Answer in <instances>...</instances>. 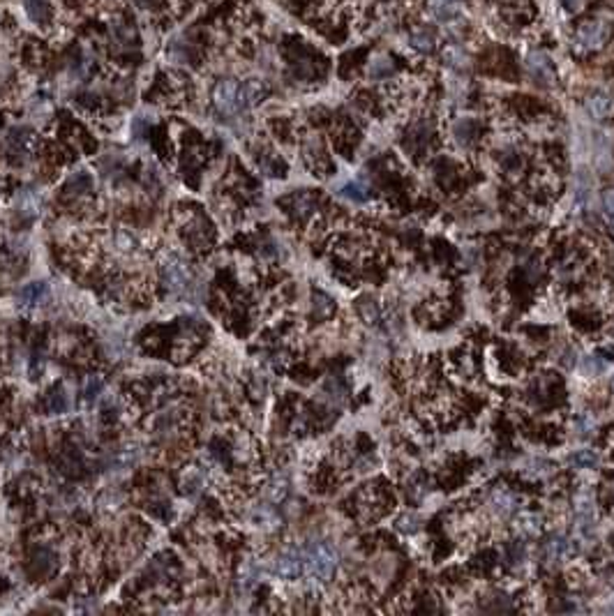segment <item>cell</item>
Here are the masks:
<instances>
[{"label":"cell","mask_w":614,"mask_h":616,"mask_svg":"<svg viewBox=\"0 0 614 616\" xmlns=\"http://www.w3.org/2000/svg\"><path fill=\"white\" fill-rule=\"evenodd\" d=\"M303 554V573L314 582H328L335 575L337 568V552L328 542H312L307 545Z\"/></svg>","instance_id":"1"},{"label":"cell","mask_w":614,"mask_h":616,"mask_svg":"<svg viewBox=\"0 0 614 616\" xmlns=\"http://www.w3.org/2000/svg\"><path fill=\"white\" fill-rule=\"evenodd\" d=\"M596 494L589 487H577L573 494V515H575V529L584 538H591L596 533Z\"/></svg>","instance_id":"2"},{"label":"cell","mask_w":614,"mask_h":616,"mask_svg":"<svg viewBox=\"0 0 614 616\" xmlns=\"http://www.w3.org/2000/svg\"><path fill=\"white\" fill-rule=\"evenodd\" d=\"M522 496L508 485H497L487 492V510L497 519H511L520 513Z\"/></svg>","instance_id":"3"},{"label":"cell","mask_w":614,"mask_h":616,"mask_svg":"<svg viewBox=\"0 0 614 616\" xmlns=\"http://www.w3.org/2000/svg\"><path fill=\"white\" fill-rule=\"evenodd\" d=\"M575 554V540L568 538L564 533H550L540 545V561L545 563L548 568L559 566L566 559H570Z\"/></svg>","instance_id":"4"},{"label":"cell","mask_w":614,"mask_h":616,"mask_svg":"<svg viewBox=\"0 0 614 616\" xmlns=\"http://www.w3.org/2000/svg\"><path fill=\"white\" fill-rule=\"evenodd\" d=\"M210 98H213L215 109L219 113H226V116L243 109L241 107V83L236 81V79H219V81L213 86Z\"/></svg>","instance_id":"5"},{"label":"cell","mask_w":614,"mask_h":616,"mask_svg":"<svg viewBox=\"0 0 614 616\" xmlns=\"http://www.w3.org/2000/svg\"><path fill=\"white\" fill-rule=\"evenodd\" d=\"M577 44L584 51H598L605 47V42L610 40V23L603 19H593L586 21L577 28Z\"/></svg>","instance_id":"6"},{"label":"cell","mask_w":614,"mask_h":616,"mask_svg":"<svg viewBox=\"0 0 614 616\" xmlns=\"http://www.w3.org/2000/svg\"><path fill=\"white\" fill-rule=\"evenodd\" d=\"M526 72L531 74V79L540 86H552L555 83V67H552V63L548 60L545 54H538V51H533V54L526 56Z\"/></svg>","instance_id":"7"},{"label":"cell","mask_w":614,"mask_h":616,"mask_svg":"<svg viewBox=\"0 0 614 616\" xmlns=\"http://www.w3.org/2000/svg\"><path fill=\"white\" fill-rule=\"evenodd\" d=\"M275 573L279 577L294 579L303 573V554L301 550H286L284 554H279L275 561Z\"/></svg>","instance_id":"8"},{"label":"cell","mask_w":614,"mask_h":616,"mask_svg":"<svg viewBox=\"0 0 614 616\" xmlns=\"http://www.w3.org/2000/svg\"><path fill=\"white\" fill-rule=\"evenodd\" d=\"M515 529L522 538H540L543 533V517L538 513H531V510H524V513H517L515 517Z\"/></svg>","instance_id":"9"},{"label":"cell","mask_w":614,"mask_h":616,"mask_svg":"<svg viewBox=\"0 0 614 616\" xmlns=\"http://www.w3.org/2000/svg\"><path fill=\"white\" fill-rule=\"evenodd\" d=\"M381 494H379V489H376L374 485H370V487H365L361 494H358V510H361V515L363 517H367V519H372V517H376L381 513Z\"/></svg>","instance_id":"10"},{"label":"cell","mask_w":614,"mask_h":616,"mask_svg":"<svg viewBox=\"0 0 614 616\" xmlns=\"http://www.w3.org/2000/svg\"><path fill=\"white\" fill-rule=\"evenodd\" d=\"M586 111H589V116L596 118V120H605L612 113V98L605 93H593L586 98L584 102Z\"/></svg>","instance_id":"11"},{"label":"cell","mask_w":614,"mask_h":616,"mask_svg":"<svg viewBox=\"0 0 614 616\" xmlns=\"http://www.w3.org/2000/svg\"><path fill=\"white\" fill-rule=\"evenodd\" d=\"M568 464L573 466V469H580V471H591L596 469V466L601 464V457L596 451H591V448H577V451H573L568 455Z\"/></svg>","instance_id":"12"},{"label":"cell","mask_w":614,"mask_h":616,"mask_svg":"<svg viewBox=\"0 0 614 616\" xmlns=\"http://www.w3.org/2000/svg\"><path fill=\"white\" fill-rule=\"evenodd\" d=\"M164 275H166V281H169V286H173V289H187L190 286V272H187V268H185V263H180V261H169L164 266Z\"/></svg>","instance_id":"13"},{"label":"cell","mask_w":614,"mask_h":616,"mask_svg":"<svg viewBox=\"0 0 614 616\" xmlns=\"http://www.w3.org/2000/svg\"><path fill=\"white\" fill-rule=\"evenodd\" d=\"M529 561V550H526V542L522 540H513L506 545V566H511L515 570H520L526 566Z\"/></svg>","instance_id":"14"},{"label":"cell","mask_w":614,"mask_h":616,"mask_svg":"<svg viewBox=\"0 0 614 616\" xmlns=\"http://www.w3.org/2000/svg\"><path fill=\"white\" fill-rule=\"evenodd\" d=\"M263 95H266V86L257 81V79H252L248 83H241V107L243 109L254 107V104L263 100Z\"/></svg>","instance_id":"15"},{"label":"cell","mask_w":614,"mask_h":616,"mask_svg":"<svg viewBox=\"0 0 614 616\" xmlns=\"http://www.w3.org/2000/svg\"><path fill=\"white\" fill-rule=\"evenodd\" d=\"M429 12H432L439 21H453L458 19L460 5L455 0H429Z\"/></svg>","instance_id":"16"},{"label":"cell","mask_w":614,"mask_h":616,"mask_svg":"<svg viewBox=\"0 0 614 616\" xmlns=\"http://www.w3.org/2000/svg\"><path fill=\"white\" fill-rule=\"evenodd\" d=\"M598 429V420H596L591 413H577L573 420V434L577 438H591Z\"/></svg>","instance_id":"17"},{"label":"cell","mask_w":614,"mask_h":616,"mask_svg":"<svg viewBox=\"0 0 614 616\" xmlns=\"http://www.w3.org/2000/svg\"><path fill=\"white\" fill-rule=\"evenodd\" d=\"M340 194L354 201V204H363V201L370 199V187H367L365 180H349L344 187L340 190Z\"/></svg>","instance_id":"18"},{"label":"cell","mask_w":614,"mask_h":616,"mask_svg":"<svg viewBox=\"0 0 614 616\" xmlns=\"http://www.w3.org/2000/svg\"><path fill=\"white\" fill-rule=\"evenodd\" d=\"M25 12L37 23H47L51 19V7L47 0H28V3H25Z\"/></svg>","instance_id":"19"},{"label":"cell","mask_w":614,"mask_h":616,"mask_svg":"<svg viewBox=\"0 0 614 616\" xmlns=\"http://www.w3.org/2000/svg\"><path fill=\"white\" fill-rule=\"evenodd\" d=\"M358 314H361V319L365 323H379L381 319V310L379 305H376V301H372V298H363L361 303H358Z\"/></svg>","instance_id":"20"},{"label":"cell","mask_w":614,"mask_h":616,"mask_svg":"<svg viewBox=\"0 0 614 616\" xmlns=\"http://www.w3.org/2000/svg\"><path fill=\"white\" fill-rule=\"evenodd\" d=\"M395 529H398L400 533H405V535H414L420 529V517L416 513L400 515L398 522H395Z\"/></svg>","instance_id":"21"},{"label":"cell","mask_w":614,"mask_h":616,"mask_svg":"<svg viewBox=\"0 0 614 616\" xmlns=\"http://www.w3.org/2000/svg\"><path fill=\"white\" fill-rule=\"evenodd\" d=\"M411 47L418 49L420 54H429L434 49V35L429 30H416L411 35Z\"/></svg>","instance_id":"22"},{"label":"cell","mask_w":614,"mask_h":616,"mask_svg":"<svg viewBox=\"0 0 614 616\" xmlns=\"http://www.w3.org/2000/svg\"><path fill=\"white\" fill-rule=\"evenodd\" d=\"M582 372L586 374V376H601L605 369H608V363H605L603 358H598V356H586V358H582Z\"/></svg>","instance_id":"23"},{"label":"cell","mask_w":614,"mask_h":616,"mask_svg":"<svg viewBox=\"0 0 614 616\" xmlns=\"http://www.w3.org/2000/svg\"><path fill=\"white\" fill-rule=\"evenodd\" d=\"M370 74L374 79H383V76L393 74V60L388 56H376L370 63Z\"/></svg>","instance_id":"24"},{"label":"cell","mask_w":614,"mask_h":616,"mask_svg":"<svg viewBox=\"0 0 614 616\" xmlns=\"http://www.w3.org/2000/svg\"><path fill=\"white\" fill-rule=\"evenodd\" d=\"M444 60L451 67H458V69L467 67V56H464V51L460 47H448V49H446L444 51Z\"/></svg>","instance_id":"25"},{"label":"cell","mask_w":614,"mask_h":616,"mask_svg":"<svg viewBox=\"0 0 614 616\" xmlns=\"http://www.w3.org/2000/svg\"><path fill=\"white\" fill-rule=\"evenodd\" d=\"M294 210H296V215H298V217L310 215L312 210H314V199H312V197H307V194L296 197V199H294Z\"/></svg>","instance_id":"26"},{"label":"cell","mask_w":614,"mask_h":616,"mask_svg":"<svg viewBox=\"0 0 614 616\" xmlns=\"http://www.w3.org/2000/svg\"><path fill=\"white\" fill-rule=\"evenodd\" d=\"M314 312H317L319 316H328L332 312L330 298H326V296H317V298H314Z\"/></svg>","instance_id":"27"},{"label":"cell","mask_w":614,"mask_h":616,"mask_svg":"<svg viewBox=\"0 0 614 616\" xmlns=\"http://www.w3.org/2000/svg\"><path fill=\"white\" fill-rule=\"evenodd\" d=\"M603 208H605V213L614 219V187L608 190V192H603Z\"/></svg>","instance_id":"28"},{"label":"cell","mask_w":614,"mask_h":616,"mask_svg":"<svg viewBox=\"0 0 614 616\" xmlns=\"http://www.w3.org/2000/svg\"><path fill=\"white\" fill-rule=\"evenodd\" d=\"M42 291H44L42 284H33V286H28V289H25V291H23V301H25V303H35V301H37V298L42 296Z\"/></svg>","instance_id":"29"},{"label":"cell","mask_w":614,"mask_h":616,"mask_svg":"<svg viewBox=\"0 0 614 616\" xmlns=\"http://www.w3.org/2000/svg\"><path fill=\"white\" fill-rule=\"evenodd\" d=\"M564 5H566V10L575 12L577 7H580V0H564Z\"/></svg>","instance_id":"30"},{"label":"cell","mask_w":614,"mask_h":616,"mask_svg":"<svg viewBox=\"0 0 614 616\" xmlns=\"http://www.w3.org/2000/svg\"><path fill=\"white\" fill-rule=\"evenodd\" d=\"M132 3L139 5V7H153V5H155V0H132Z\"/></svg>","instance_id":"31"},{"label":"cell","mask_w":614,"mask_h":616,"mask_svg":"<svg viewBox=\"0 0 614 616\" xmlns=\"http://www.w3.org/2000/svg\"><path fill=\"white\" fill-rule=\"evenodd\" d=\"M610 390H612V395H614V374H612V378H610Z\"/></svg>","instance_id":"32"}]
</instances>
